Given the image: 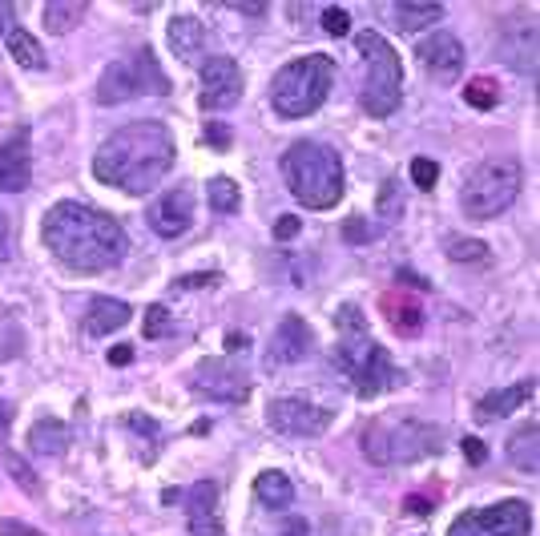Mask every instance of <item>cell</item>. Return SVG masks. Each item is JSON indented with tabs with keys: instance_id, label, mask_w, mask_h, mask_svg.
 I'll return each mask as SVG.
<instances>
[{
	"instance_id": "obj_13",
	"label": "cell",
	"mask_w": 540,
	"mask_h": 536,
	"mask_svg": "<svg viewBox=\"0 0 540 536\" xmlns=\"http://www.w3.org/2000/svg\"><path fill=\"white\" fill-rule=\"evenodd\" d=\"M242 97V69L230 57H210L202 61V109L222 113L234 109Z\"/></svg>"
},
{
	"instance_id": "obj_9",
	"label": "cell",
	"mask_w": 540,
	"mask_h": 536,
	"mask_svg": "<svg viewBox=\"0 0 540 536\" xmlns=\"http://www.w3.org/2000/svg\"><path fill=\"white\" fill-rule=\"evenodd\" d=\"M532 532V508L524 500H500L492 508H472L452 520L448 536H524Z\"/></svg>"
},
{
	"instance_id": "obj_33",
	"label": "cell",
	"mask_w": 540,
	"mask_h": 536,
	"mask_svg": "<svg viewBox=\"0 0 540 536\" xmlns=\"http://www.w3.org/2000/svg\"><path fill=\"white\" fill-rule=\"evenodd\" d=\"M412 182H416L420 190H432V186L440 182V162H432V158H412Z\"/></svg>"
},
{
	"instance_id": "obj_7",
	"label": "cell",
	"mask_w": 540,
	"mask_h": 536,
	"mask_svg": "<svg viewBox=\"0 0 540 536\" xmlns=\"http://www.w3.org/2000/svg\"><path fill=\"white\" fill-rule=\"evenodd\" d=\"M520 182H524L520 162H512V158L480 162V166L468 174L464 190H460V206H464V214H468L472 222H488V218L504 214V210L516 202Z\"/></svg>"
},
{
	"instance_id": "obj_8",
	"label": "cell",
	"mask_w": 540,
	"mask_h": 536,
	"mask_svg": "<svg viewBox=\"0 0 540 536\" xmlns=\"http://www.w3.org/2000/svg\"><path fill=\"white\" fill-rule=\"evenodd\" d=\"M335 363L351 375L359 399H375V395H383L395 383V363H391L387 347H379V343L367 339V327L363 331H343V343L335 351Z\"/></svg>"
},
{
	"instance_id": "obj_4",
	"label": "cell",
	"mask_w": 540,
	"mask_h": 536,
	"mask_svg": "<svg viewBox=\"0 0 540 536\" xmlns=\"http://www.w3.org/2000/svg\"><path fill=\"white\" fill-rule=\"evenodd\" d=\"M444 448V432L416 416H379L363 432V456L379 468L416 464Z\"/></svg>"
},
{
	"instance_id": "obj_2",
	"label": "cell",
	"mask_w": 540,
	"mask_h": 536,
	"mask_svg": "<svg viewBox=\"0 0 540 536\" xmlns=\"http://www.w3.org/2000/svg\"><path fill=\"white\" fill-rule=\"evenodd\" d=\"M174 166V133L162 121H129L113 129L93 154L97 182L121 194H150Z\"/></svg>"
},
{
	"instance_id": "obj_1",
	"label": "cell",
	"mask_w": 540,
	"mask_h": 536,
	"mask_svg": "<svg viewBox=\"0 0 540 536\" xmlns=\"http://www.w3.org/2000/svg\"><path fill=\"white\" fill-rule=\"evenodd\" d=\"M41 238L49 254L73 275L109 271V266L125 258V246H129L117 218H109L105 210L89 202H57L41 222Z\"/></svg>"
},
{
	"instance_id": "obj_14",
	"label": "cell",
	"mask_w": 540,
	"mask_h": 536,
	"mask_svg": "<svg viewBox=\"0 0 540 536\" xmlns=\"http://www.w3.org/2000/svg\"><path fill=\"white\" fill-rule=\"evenodd\" d=\"M194 387H198L202 395H210V399H222V404H242V399L250 395V379H246L234 363H226V359H206V363H198Z\"/></svg>"
},
{
	"instance_id": "obj_11",
	"label": "cell",
	"mask_w": 540,
	"mask_h": 536,
	"mask_svg": "<svg viewBox=\"0 0 540 536\" xmlns=\"http://www.w3.org/2000/svg\"><path fill=\"white\" fill-rule=\"evenodd\" d=\"M266 424L291 440H319L331 428V412L307 404V399H275L266 408Z\"/></svg>"
},
{
	"instance_id": "obj_29",
	"label": "cell",
	"mask_w": 540,
	"mask_h": 536,
	"mask_svg": "<svg viewBox=\"0 0 540 536\" xmlns=\"http://www.w3.org/2000/svg\"><path fill=\"white\" fill-rule=\"evenodd\" d=\"M206 202L218 210V214H234L238 202H242V190L234 178H210L206 182Z\"/></svg>"
},
{
	"instance_id": "obj_6",
	"label": "cell",
	"mask_w": 540,
	"mask_h": 536,
	"mask_svg": "<svg viewBox=\"0 0 540 536\" xmlns=\"http://www.w3.org/2000/svg\"><path fill=\"white\" fill-rule=\"evenodd\" d=\"M355 45L367 61V81H363V97L359 105L371 117H391L399 109V89H403V69H399V53L391 49V41L375 29L355 33Z\"/></svg>"
},
{
	"instance_id": "obj_49",
	"label": "cell",
	"mask_w": 540,
	"mask_h": 536,
	"mask_svg": "<svg viewBox=\"0 0 540 536\" xmlns=\"http://www.w3.org/2000/svg\"><path fill=\"white\" fill-rule=\"evenodd\" d=\"M230 9H238V13H250V17H258V13H262V5H230Z\"/></svg>"
},
{
	"instance_id": "obj_48",
	"label": "cell",
	"mask_w": 540,
	"mask_h": 536,
	"mask_svg": "<svg viewBox=\"0 0 540 536\" xmlns=\"http://www.w3.org/2000/svg\"><path fill=\"white\" fill-rule=\"evenodd\" d=\"M246 343H250V339H246L242 331H230V335H226V351H246Z\"/></svg>"
},
{
	"instance_id": "obj_42",
	"label": "cell",
	"mask_w": 540,
	"mask_h": 536,
	"mask_svg": "<svg viewBox=\"0 0 540 536\" xmlns=\"http://www.w3.org/2000/svg\"><path fill=\"white\" fill-rule=\"evenodd\" d=\"M0 536H45V532L33 524H21V520H0Z\"/></svg>"
},
{
	"instance_id": "obj_27",
	"label": "cell",
	"mask_w": 540,
	"mask_h": 536,
	"mask_svg": "<svg viewBox=\"0 0 540 536\" xmlns=\"http://www.w3.org/2000/svg\"><path fill=\"white\" fill-rule=\"evenodd\" d=\"M536 444H540V428L536 424H524L512 440H508V460H512V468H520V472H536L540 468V456H536Z\"/></svg>"
},
{
	"instance_id": "obj_44",
	"label": "cell",
	"mask_w": 540,
	"mask_h": 536,
	"mask_svg": "<svg viewBox=\"0 0 540 536\" xmlns=\"http://www.w3.org/2000/svg\"><path fill=\"white\" fill-rule=\"evenodd\" d=\"M279 536H311V528H307V520L303 516H291L287 524H283V532Z\"/></svg>"
},
{
	"instance_id": "obj_10",
	"label": "cell",
	"mask_w": 540,
	"mask_h": 536,
	"mask_svg": "<svg viewBox=\"0 0 540 536\" xmlns=\"http://www.w3.org/2000/svg\"><path fill=\"white\" fill-rule=\"evenodd\" d=\"M146 77H150V81H162V73H158V65H154L150 49H142L133 61H113V65L101 73V81H97V101H101V105H121V101H129V97H138V93H146Z\"/></svg>"
},
{
	"instance_id": "obj_19",
	"label": "cell",
	"mask_w": 540,
	"mask_h": 536,
	"mask_svg": "<svg viewBox=\"0 0 540 536\" xmlns=\"http://www.w3.org/2000/svg\"><path fill=\"white\" fill-rule=\"evenodd\" d=\"M532 395H536V379H528V383H512V387H504V391H492V395H484L480 404H476V420H480V424H496V420H504V416L520 412Z\"/></svg>"
},
{
	"instance_id": "obj_31",
	"label": "cell",
	"mask_w": 540,
	"mask_h": 536,
	"mask_svg": "<svg viewBox=\"0 0 540 536\" xmlns=\"http://www.w3.org/2000/svg\"><path fill=\"white\" fill-rule=\"evenodd\" d=\"M464 101H468L472 109H496V101H500L496 77H472V81L464 85Z\"/></svg>"
},
{
	"instance_id": "obj_38",
	"label": "cell",
	"mask_w": 540,
	"mask_h": 536,
	"mask_svg": "<svg viewBox=\"0 0 540 536\" xmlns=\"http://www.w3.org/2000/svg\"><path fill=\"white\" fill-rule=\"evenodd\" d=\"M218 283H222L218 275L202 271V275H182V279H174V291H206V287H218Z\"/></svg>"
},
{
	"instance_id": "obj_46",
	"label": "cell",
	"mask_w": 540,
	"mask_h": 536,
	"mask_svg": "<svg viewBox=\"0 0 540 536\" xmlns=\"http://www.w3.org/2000/svg\"><path fill=\"white\" fill-rule=\"evenodd\" d=\"M9 428H13V404H5V399H0V440L9 436Z\"/></svg>"
},
{
	"instance_id": "obj_36",
	"label": "cell",
	"mask_w": 540,
	"mask_h": 536,
	"mask_svg": "<svg viewBox=\"0 0 540 536\" xmlns=\"http://www.w3.org/2000/svg\"><path fill=\"white\" fill-rule=\"evenodd\" d=\"M323 33L327 37H347L351 33V13L347 9H323Z\"/></svg>"
},
{
	"instance_id": "obj_3",
	"label": "cell",
	"mask_w": 540,
	"mask_h": 536,
	"mask_svg": "<svg viewBox=\"0 0 540 536\" xmlns=\"http://www.w3.org/2000/svg\"><path fill=\"white\" fill-rule=\"evenodd\" d=\"M283 178L295 202H303L307 210H331L347 190L343 162L323 142H295L283 154Z\"/></svg>"
},
{
	"instance_id": "obj_21",
	"label": "cell",
	"mask_w": 540,
	"mask_h": 536,
	"mask_svg": "<svg viewBox=\"0 0 540 536\" xmlns=\"http://www.w3.org/2000/svg\"><path fill=\"white\" fill-rule=\"evenodd\" d=\"M129 323V303H121V299H109V295H97L93 303H89V311H85V331L89 335H109V331H121Z\"/></svg>"
},
{
	"instance_id": "obj_25",
	"label": "cell",
	"mask_w": 540,
	"mask_h": 536,
	"mask_svg": "<svg viewBox=\"0 0 540 536\" xmlns=\"http://www.w3.org/2000/svg\"><path fill=\"white\" fill-rule=\"evenodd\" d=\"M387 17L399 25V33H424L444 17V5H412V0H399L387 9Z\"/></svg>"
},
{
	"instance_id": "obj_37",
	"label": "cell",
	"mask_w": 540,
	"mask_h": 536,
	"mask_svg": "<svg viewBox=\"0 0 540 536\" xmlns=\"http://www.w3.org/2000/svg\"><path fill=\"white\" fill-rule=\"evenodd\" d=\"M343 238H347L351 246H363V242L375 238V230H371L363 218H347V222H343Z\"/></svg>"
},
{
	"instance_id": "obj_32",
	"label": "cell",
	"mask_w": 540,
	"mask_h": 536,
	"mask_svg": "<svg viewBox=\"0 0 540 536\" xmlns=\"http://www.w3.org/2000/svg\"><path fill=\"white\" fill-rule=\"evenodd\" d=\"M170 331H174L170 311H166L162 303H154V307L146 311V319H142V335H146V339H166Z\"/></svg>"
},
{
	"instance_id": "obj_16",
	"label": "cell",
	"mask_w": 540,
	"mask_h": 536,
	"mask_svg": "<svg viewBox=\"0 0 540 536\" xmlns=\"http://www.w3.org/2000/svg\"><path fill=\"white\" fill-rule=\"evenodd\" d=\"M311 347H315V335H311L307 319H303V315H283V319H279V327L270 331L266 359H270V363H279V367H287V363L307 359V355H311Z\"/></svg>"
},
{
	"instance_id": "obj_20",
	"label": "cell",
	"mask_w": 540,
	"mask_h": 536,
	"mask_svg": "<svg viewBox=\"0 0 540 536\" xmlns=\"http://www.w3.org/2000/svg\"><path fill=\"white\" fill-rule=\"evenodd\" d=\"M166 37H170V49H174V57L182 65H198L202 53H206V41H210V33H206V25L198 17H174Z\"/></svg>"
},
{
	"instance_id": "obj_40",
	"label": "cell",
	"mask_w": 540,
	"mask_h": 536,
	"mask_svg": "<svg viewBox=\"0 0 540 536\" xmlns=\"http://www.w3.org/2000/svg\"><path fill=\"white\" fill-rule=\"evenodd\" d=\"M299 230H303V222H299L295 214H283V218L275 222V238H279V242H291Z\"/></svg>"
},
{
	"instance_id": "obj_30",
	"label": "cell",
	"mask_w": 540,
	"mask_h": 536,
	"mask_svg": "<svg viewBox=\"0 0 540 536\" xmlns=\"http://www.w3.org/2000/svg\"><path fill=\"white\" fill-rule=\"evenodd\" d=\"M448 258L452 262H468V266H484L492 258V250L480 238H448Z\"/></svg>"
},
{
	"instance_id": "obj_17",
	"label": "cell",
	"mask_w": 540,
	"mask_h": 536,
	"mask_svg": "<svg viewBox=\"0 0 540 536\" xmlns=\"http://www.w3.org/2000/svg\"><path fill=\"white\" fill-rule=\"evenodd\" d=\"M150 226H154V234H162V238H182V234L194 226V194H190L186 186L162 194V198L150 206Z\"/></svg>"
},
{
	"instance_id": "obj_26",
	"label": "cell",
	"mask_w": 540,
	"mask_h": 536,
	"mask_svg": "<svg viewBox=\"0 0 540 536\" xmlns=\"http://www.w3.org/2000/svg\"><path fill=\"white\" fill-rule=\"evenodd\" d=\"M29 448L41 452V456H61V452H69V428L61 420L45 416L29 428Z\"/></svg>"
},
{
	"instance_id": "obj_47",
	"label": "cell",
	"mask_w": 540,
	"mask_h": 536,
	"mask_svg": "<svg viewBox=\"0 0 540 536\" xmlns=\"http://www.w3.org/2000/svg\"><path fill=\"white\" fill-rule=\"evenodd\" d=\"M5 254H9V214L0 210V262H5Z\"/></svg>"
},
{
	"instance_id": "obj_28",
	"label": "cell",
	"mask_w": 540,
	"mask_h": 536,
	"mask_svg": "<svg viewBox=\"0 0 540 536\" xmlns=\"http://www.w3.org/2000/svg\"><path fill=\"white\" fill-rule=\"evenodd\" d=\"M81 13H85L81 0H49L45 5V29L49 33H69L81 21Z\"/></svg>"
},
{
	"instance_id": "obj_23",
	"label": "cell",
	"mask_w": 540,
	"mask_h": 536,
	"mask_svg": "<svg viewBox=\"0 0 540 536\" xmlns=\"http://www.w3.org/2000/svg\"><path fill=\"white\" fill-rule=\"evenodd\" d=\"M383 315L391 319V327H395L399 335H420L424 311H420V303H416L408 291H387V295H383Z\"/></svg>"
},
{
	"instance_id": "obj_43",
	"label": "cell",
	"mask_w": 540,
	"mask_h": 536,
	"mask_svg": "<svg viewBox=\"0 0 540 536\" xmlns=\"http://www.w3.org/2000/svg\"><path fill=\"white\" fill-rule=\"evenodd\" d=\"M109 363H113V367H129V363H133V347H129V343L109 347Z\"/></svg>"
},
{
	"instance_id": "obj_5",
	"label": "cell",
	"mask_w": 540,
	"mask_h": 536,
	"mask_svg": "<svg viewBox=\"0 0 540 536\" xmlns=\"http://www.w3.org/2000/svg\"><path fill=\"white\" fill-rule=\"evenodd\" d=\"M331 81H335V61L327 53L287 61L270 81V105H275L279 117H311L327 101Z\"/></svg>"
},
{
	"instance_id": "obj_41",
	"label": "cell",
	"mask_w": 540,
	"mask_h": 536,
	"mask_svg": "<svg viewBox=\"0 0 540 536\" xmlns=\"http://www.w3.org/2000/svg\"><path fill=\"white\" fill-rule=\"evenodd\" d=\"M464 460H468V464H484V460H488V448H484V440H476V436H464Z\"/></svg>"
},
{
	"instance_id": "obj_45",
	"label": "cell",
	"mask_w": 540,
	"mask_h": 536,
	"mask_svg": "<svg viewBox=\"0 0 540 536\" xmlns=\"http://www.w3.org/2000/svg\"><path fill=\"white\" fill-rule=\"evenodd\" d=\"M403 508L416 512V516H428V512H432V500H424V496H408V500H403Z\"/></svg>"
},
{
	"instance_id": "obj_35",
	"label": "cell",
	"mask_w": 540,
	"mask_h": 536,
	"mask_svg": "<svg viewBox=\"0 0 540 536\" xmlns=\"http://www.w3.org/2000/svg\"><path fill=\"white\" fill-rule=\"evenodd\" d=\"M5 468H9V476H13V480H17V484L29 492V496L37 492V472H33V468H29L21 456H13V452H9V456H5Z\"/></svg>"
},
{
	"instance_id": "obj_24",
	"label": "cell",
	"mask_w": 540,
	"mask_h": 536,
	"mask_svg": "<svg viewBox=\"0 0 540 536\" xmlns=\"http://www.w3.org/2000/svg\"><path fill=\"white\" fill-rule=\"evenodd\" d=\"M254 496H258V504H262V508L283 512V508H291V500H295V484H291V476H287V472H258V480H254Z\"/></svg>"
},
{
	"instance_id": "obj_15",
	"label": "cell",
	"mask_w": 540,
	"mask_h": 536,
	"mask_svg": "<svg viewBox=\"0 0 540 536\" xmlns=\"http://www.w3.org/2000/svg\"><path fill=\"white\" fill-rule=\"evenodd\" d=\"M33 182V133L17 129L0 146V194H21Z\"/></svg>"
},
{
	"instance_id": "obj_34",
	"label": "cell",
	"mask_w": 540,
	"mask_h": 536,
	"mask_svg": "<svg viewBox=\"0 0 540 536\" xmlns=\"http://www.w3.org/2000/svg\"><path fill=\"white\" fill-rule=\"evenodd\" d=\"M379 214H383L387 222H395V218L403 214V198H399V186H395V182H383V186H379Z\"/></svg>"
},
{
	"instance_id": "obj_22",
	"label": "cell",
	"mask_w": 540,
	"mask_h": 536,
	"mask_svg": "<svg viewBox=\"0 0 540 536\" xmlns=\"http://www.w3.org/2000/svg\"><path fill=\"white\" fill-rule=\"evenodd\" d=\"M5 45H9V53H13V65H21V69H29V73H41V69L49 65L45 45H41L29 29H21V25H9V29H5Z\"/></svg>"
},
{
	"instance_id": "obj_18",
	"label": "cell",
	"mask_w": 540,
	"mask_h": 536,
	"mask_svg": "<svg viewBox=\"0 0 540 536\" xmlns=\"http://www.w3.org/2000/svg\"><path fill=\"white\" fill-rule=\"evenodd\" d=\"M186 524L194 536H222V496L214 480H202L186 492Z\"/></svg>"
},
{
	"instance_id": "obj_39",
	"label": "cell",
	"mask_w": 540,
	"mask_h": 536,
	"mask_svg": "<svg viewBox=\"0 0 540 536\" xmlns=\"http://www.w3.org/2000/svg\"><path fill=\"white\" fill-rule=\"evenodd\" d=\"M206 146H214V150H230V125H222V121H206Z\"/></svg>"
},
{
	"instance_id": "obj_12",
	"label": "cell",
	"mask_w": 540,
	"mask_h": 536,
	"mask_svg": "<svg viewBox=\"0 0 540 536\" xmlns=\"http://www.w3.org/2000/svg\"><path fill=\"white\" fill-rule=\"evenodd\" d=\"M416 57H420V65L428 69V77L440 81V85L460 81V73H464V65H468L464 41H460L456 33H432V37H424V41L416 45Z\"/></svg>"
}]
</instances>
